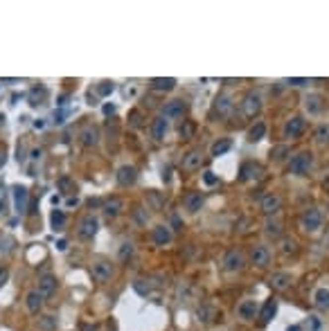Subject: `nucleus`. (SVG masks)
Instances as JSON below:
<instances>
[{"label":"nucleus","mask_w":329,"mask_h":331,"mask_svg":"<svg viewBox=\"0 0 329 331\" xmlns=\"http://www.w3.org/2000/svg\"><path fill=\"white\" fill-rule=\"evenodd\" d=\"M311 165H314V153H311V151H300V153H295V156L291 158L289 174L307 176V174H309V169H311Z\"/></svg>","instance_id":"1"},{"label":"nucleus","mask_w":329,"mask_h":331,"mask_svg":"<svg viewBox=\"0 0 329 331\" xmlns=\"http://www.w3.org/2000/svg\"><path fill=\"white\" fill-rule=\"evenodd\" d=\"M97 230H99L97 216L86 214V216H81V221H79V225H77V237L79 239H93L95 234H97Z\"/></svg>","instance_id":"2"},{"label":"nucleus","mask_w":329,"mask_h":331,"mask_svg":"<svg viewBox=\"0 0 329 331\" xmlns=\"http://www.w3.org/2000/svg\"><path fill=\"white\" fill-rule=\"evenodd\" d=\"M300 223H302V228L307 230V232H316V230L323 225V214H320L318 207H307L305 212H302V216H300Z\"/></svg>","instance_id":"3"},{"label":"nucleus","mask_w":329,"mask_h":331,"mask_svg":"<svg viewBox=\"0 0 329 331\" xmlns=\"http://www.w3.org/2000/svg\"><path fill=\"white\" fill-rule=\"evenodd\" d=\"M223 270L226 273H239L241 268H244V264H246V259H244V253L241 250H228L226 255H223Z\"/></svg>","instance_id":"4"},{"label":"nucleus","mask_w":329,"mask_h":331,"mask_svg":"<svg viewBox=\"0 0 329 331\" xmlns=\"http://www.w3.org/2000/svg\"><path fill=\"white\" fill-rule=\"evenodd\" d=\"M90 275H93L95 282L106 284L108 279L113 277V266H111V262L97 259V262H93V266H90Z\"/></svg>","instance_id":"5"},{"label":"nucleus","mask_w":329,"mask_h":331,"mask_svg":"<svg viewBox=\"0 0 329 331\" xmlns=\"http://www.w3.org/2000/svg\"><path fill=\"white\" fill-rule=\"evenodd\" d=\"M241 111H244L246 117H255L257 113L262 111V95L260 93H248L244 97V102H241Z\"/></svg>","instance_id":"6"},{"label":"nucleus","mask_w":329,"mask_h":331,"mask_svg":"<svg viewBox=\"0 0 329 331\" xmlns=\"http://www.w3.org/2000/svg\"><path fill=\"white\" fill-rule=\"evenodd\" d=\"M251 262L255 264V266H260V268L268 266V264H270V250H268V246H264V244L253 246V248H251Z\"/></svg>","instance_id":"7"},{"label":"nucleus","mask_w":329,"mask_h":331,"mask_svg":"<svg viewBox=\"0 0 329 331\" xmlns=\"http://www.w3.org/2000/svg\"><path fill=\"white\" fill-rule=\"evenodd\" d=\"M187 106L183 104V99H172V102L165 104V108H162V117L165 120H181L183 115H185Z\"/></svg>","instance_id":"8"},{"label":"nucleus","mask_w":329,"mask_h":331,"mask_svg":"<svg viewBox=\"0 0 329 331\" xmlns=\"http://www.w3.org/2000/svg\"><path fill=\"white\" fill-rule=\"evenodd\" d=\"M260 209L264 212L266 216L277 214V212L282 209V199L277 194H266L264 199H262V203H260Z\"/></svg>","instance_id":"9"},{"label":"nucleus","mask_w":329,"mask_h":331,"mask_svg":"<svg viewBox=\"0 0 329 331\" xmlns=\"http://www.w3.org/2000/svg\"><path fill=\"white\" fill-rule=\"evenodd\" d=\"M27 200H30V190L23 185L14 187V205L18 214H27Z\"/></svg>","instance_id":"10"},{"label":"nucleus","mask_w":329,"mask_h":331,"mask_svg":"<svg viewBox=\"0 0 329 331\" xmlns=\"http://www.w3.org/2000/svg\"><path fill=\"white\" fill-rule=\"evenodd\" d=\"M302 131H305V120L300 115H295V117H291L289 122L284 124V137H300L302 135Z\"/></svg>","instance_id":"11"},{"label":"nucleus","mask_w":329,"mask_h":331,"mask_svg":"<svg viewBox=\"0 0 329 331\" xmlns=\"http://www.w3.org/2000/svg\"><path fill=\"white\" fill-rule=\"evenodd\" d=\"M201 162H203V151L201 149H192V151H187L185 156H183V169L194 171L201 167Z\"/></svg>","instance_id":"12"},{"label":"nucleus","mask_w":329,"mask_h":331,"mask_svg":"<svg viewBox=\"0 0 329 331\" xmlns=\"http://www.w3.org/2000/svg\"><path fill=\"white\" fill-rule=\"evenodd\" d=\"M138 180V169L133 165H124V167H120V171H118V183L122 187H129V185H133Z\"/></svg>","instance_id":"13"},{"label":"nucleus","mask_w":329,"mask_h":331,"mask_svg":"<svg viewBox=\"0 0 329 331\" xmlns=\"http://www.w3.org/2000/svg\"><path fill=\"white\" fill-rule=\"evenodd\" d=\"M262 178V167L257 162H244L239 171V180H260Z\"/></svg>","instance_id":"14"},{"label":"nucleus","mask_w":329,"mask_h":331,"mask_svg":"<svg viewBox=\"0 0 329 331\" xmlns=\"http://www.w3.org/2000/svg\"><path fill=\"white\" fill-rule=\"evenodd\" d=\"M237 316L241 320H253L257 316V302L255 300H244V302L237 304Z\"/></svg>","instance_id":"15"},{"label":"nucleus","mask_w":329,"mask_h":331,"mask_svg":"<svg viewBox=\"0 0 329 331\" xmlns=\"http://www.w3.org/2000/svg\"><path fill=\"white\" fill-rule=\"evenodd\" d=\"M291 282H293L291 273H273L268 279L270 288H275V291H286V288L291 286Z\"/></svg>","instance_id":"16"},{"label":"nucleus","mask_w":329,"mask_h":331,"mask_svg":"<svg viewBox=\"0 0 329 331\" xmlns=\"http://www.w3.org/2000/svg\"><path fill=\"white\" fill-rule=\"evenodd\" d=\"M79 137H81V144H84V146H95L99 142L97 127H93V124H86V127L81 129V133H79Z\"/></svg>","instance_id":"17"},{"label":"nucleus","mask_w":329,"mask_h":331,"mask_svg":"<svg viewBox=\"0 0 329 331\" xmlns=\"http://www.w3.org/2000/svg\"><path fill=\"white\" fill-rule=\"evenodd\" d=\"M151 237H153V244L156 246H167L169 241H172V230H169L167 225H156Z\"/></svg>","instance_id":"18"},{"label":"nucleus","mask_w":329,"mask_h":331,"mask_svg":"<svg viewBox=\"0 0 329 331\" xmlns=\"http://www.w3.org/2000/svg\"><path fill=\"white\" fill-rule=\"evenodd\" d=\"M36 291H39L43 297L54 295V291H57V277H52V275H43V277L39 279V288H36Z\"/></svg>","instance_id":"19"},{"label":"nucleus","mask_w":329,"mask_h":331,"mask_svg":"<svg viewBox=\"0 0 329 331\" xmlns=\"http://www.w3.org/2000/svg\"><path fill=\"white\" fill-rule=\"evenodd\" d=\"M25 307H27L30 313H39L41 307H43V295L39 291H30L25 295Z\"/></svg>","instance_id":"20"},{"label":"nucleus","mask_w":329,"mask_h":331,"mask_svg":"<svg viewBox=\"0 0 329 331\" xmlns=\"http://www.w3.org/2000/svg\"><path fill=\"white\" fill-rule=\"evenodd\" d=\"M277 313V300H266V304L262 307V311H260V320H262V325H266V322H270L273 320V316Z\"/></svg>","instance_id":"21"},{"label":"nucleus","mask_w":329,"mask_h":331,"mask_svg":"<svg viewBox=\"0 0 329 331\" xmlns=\"http://www.w3.org/2000/svg\"><path fill=\"white\" fill-rule=\"evenodd\" d=\"M122 209H124V200L118 199V196H113V199H108L104 203V214L106 216H118Z\"/></svg>","instance_id":"22"},{"label":"nucleus","mask_w":329,"mask_h":331,"mask_svg":"<svg viewBox=\"0 0 329 331\" xmlns=\"http://www.w3.org/2000/svg\"><path fill=\"white\" fill-rule=\"evenodd\" d=\"M305 106H307V111H309L311 115H318V113L325 108V104H323V97L314 93V95H307V97H305Z\"/></svg>","instance_id":"23"},{"label":"nucleus","mask_w":329,"mask_h":331,"mask_svg":"<svg viewBox=\"0 0 329 331\" xmlns=\"http://www.w3.org/2000/svg\"><path fill=\"white\" fill-rule=\"evenodd\" d=\"M203 205V194L201 192H190V194L185 196V207L190 209V212H198Z\"/></svg>","instance_id":"24"},{"label":"nucleus","mask_w":329,"mask_h":331,"mask_svg":"<svg viewBox=\"0 0 329 331\" xmlns=\"http://www.w3.org/2000/svg\"><path fill=\"white\" fill-rule=\"evenodd\" d=\"M165 133H167V120L165 117H156L153 120V124H151V135L156 137V140H162L165 137Z\"/></svg>","instance_id":"25"},{"label":"nucleus","mask_w":329,"mask_h":331,"mask_svg":"<svg viewBox=\"0 0 329 331\" xmlns=\"http://www.w3.org/2000/svg\"><path fill=\"white\" fill-rule=\"evenodd\" d=\"M230 146H232V142L228 140V137H221V140H216L214 144H212L210 153H212L214 158H219V156H223L226 151H230Z\"/></svg>","instance_id":"26"},{"label":"nucleus","mask_w":329,"mask_h":331,"mask_svg":"<svg viewBox=\"0 0 329 331\" xmlns=\"http://www.w3.org/2000/svg\"><path fill=\"white\" fill-rule=\"evenodd\" d=\"M314 300H316V307H318L320 311H329V291L327 288H318Z\"/></svg>","instance_id":"27"},{"label":"nucleus","mask_w":329,"mask_h":331,"mask_svg":"<svg viewBox=\"0 0 329 331\" xmlns=\"http://www.w3.org/2000/svg\"><path fill=\"white\" fill-rule=\"evenodd\" d=\"M174 86H176V79H172V77L151 79V88H153V90H172Z\"/></svg>","instance_id":"28"},{"label":"nucleus","mask_w":329,"mask_h":331,"mask_svg":"<svg viewBox=\"0 0 329 331\" xmlns=\"http://www.w3.org/2000/svg\"><path fill=\"white\" fill-rule=\"evenodd\" d=\"M264 232L268 234V237L277 239L282 234V223L277 219H268V221H266V225H264Z\"/></svg>","instance_id":"29"},{"label":"nucleus","mask_w":329,"mask_h":331,"mask_svg":"<svg viewBox=\"0 0 329 331\" xmlns=\"http://www.w3.org/2000/svg\"><path fill=\"white\" fill-rule=\"evenodd\" d=\"M264 135H266V124L264 122H257L255 127L248 131V140H251V142H260Z\"/></svg>","instance_id":"30"},{"label":"nucleus","mask_w":329,"mask_h":331,"mask_svg":"<svg viewBox=\"0 0 329 331\" xmlns=\"http://www.w3.org/2000/svg\"><path fill=\"white\" fill-rule=\"evenodd\" d=\"M50 221H52V230L57 232V230H64L66 225V214L61 212V209H54L52 216H50Z\"/></svg>","instance_id":"31"},{"label":"nucleus","mask_w":329,"mask_h":331,"mask_svg":"<svg viewBox=\"0 0 329 331\" xmlns=\"http://www.w3.org/2000/svg\"><path fill=\"white\" fill-rule=\"evenodd\" d=\"M232 108V102L228 95H221V97H216V111H219V115H228Z\"/></svg>","instance_id":"32"},{"label":"nucleus","mask_w":329,"mask_h":331,"mask_svg":"<svg viewBox=\"0 0 329 331\" xmlns=\"http://www.w3.org/2000/svg\"><path fill=\"white\" fill-rule=\"evenodd\" d=\"M316 142L318 144H329V124H320L316 129Z\"/></svg>","instance_id":"33"},{"label":"nucleus","mask_w":329,"mask_h":331,"mask_svg":"<svg viewBox=\"0 0 329 331\" xmlns=\"http://www.w3.org/2000/svg\"><path fill=\"white\" fill-rule=\"evenodd\" d=\"M45 93H48V90H45L43 86H41V88H34V90L30 93V104H32V106H39V104H43Z\"/></svg>","instance_id":"34"},{"label":"nucleus","mask_w":329,"mask_h":331,"mask_svg":"<svg viewBox=\"0 0 329 331\" xmlns=\"http://www.w3.org/2000/svg\"><path fill=\"white\" fill-rule=\"evenodd\" d=\"M282 253L284 255H295L298 253V241L295 239H282Z\"/></svg>","instance_id":"35"},{"label":"nucleus","mask_w":329,"mask_h":331,"mask_svg":"<svg viewBox=\"0 0 329 331\" xmlns=\"http://www.w3.org/2000/svg\"><path fill=\"white\" fill-rule=\"evenodd\" d=\"M286 156H289V146H286V144H280V146H275V149L270 151V158L277 160V162H282Z\"/></svg>","instance_id":"36"},{"label":"nucleus","mask_w":329,"mask_h":331,"mask_svg":"<svg viewBox=\"0 0 329 331\" xmlns=\"http://www.w3.org/2000/svg\"><path fill=\"white\" fill-rule=\"evenodd\" d=\"M133 255V244L131 241H124L122 246H120V250H118V257H120V262H127L129 257Z\"/></svg>","instance_id":"37"},{"label":"nucleus","mask_w":329,"mask_h":331,"mask_svg":"<svg viewBox=\"0 0 329 331\" xmlns=\"http://www.w3.org/2000/svg\"><path fill=\"white\" fill-rule=\"evenodd\" d=\"M115 90V86H113V81H102L97 86V93L102 95V97H106V95H111Z\"/></svg>","instance_id":"38"},{"label":"nucleus","mask_w":329,"mask_h":331,"mask_svg":"<svg viewBox=\"0 0 329 331\" xmlns=\"http://www.w3.org/2000/svg\"><path fill=\"white\" fill-rule=\"evenodd\" d=\"M70 187H74V183L68 178V176H64V178H59V190L64 192V194H68V190Z\"/></svg>","instance_id":"39"},{"label":"nucleus","mask_w":329,"mask_h":331,"mask_svg":"<svg viewBox=\"0 0 329 331\" xmlns=\"http://www.w3.org/2000/svg\"><path fill=\"white\" fill-rule=\"evenodd\" d=\"M203 183H205V185H216V183H219V176H214V171H205V174H203Z\"/></svg>","instance_id":"40"},{"label":"nucleus","mask_w":329,"mask_h":331,"mask_svg":"<svg viewBox=\"0 0 329 331\" xmlns=\"http://www.w3.org/2000/svg\"><path fill=\"white\" fill-rule=\"evenodd\" d=\"M11 246H14V239H9V237L0 239V253H9Z\"/></svg>","instance_id":"41"},{"label":"nucleus","mask_w":329,"mask_h":331,"mask_svg":"<svg viewBox=\"0 0 329 331\" xmlns=\"http://www.w3.org/2000/svg\"><path fill=\"white\" fill-rule=\"evenodd\" d=\"M129 120H131L133 127H142V115H140V111H133L131 115H129Z\"/></svg>","instance_id":"42"},{"label":"nucleus","mask_w":329,"mask_h":331,"mask_svg":"<svg viewBox=\"0 0 329 331\" xmlns=\"http://www.w3.org/2000/svg\"><path fill=\"white\" fill-rule=\"evenodd\" d=\"M198 316L203 318V322H210V320H212V316H214V309L205 307V309H201V311H198Z\"/></svg>","instance_id":"43"},{"label":"nucleus","mask_w":329,"mask_h":331,"mask_svg":"<svg viewBox=\"0 0 329 331\" xmlns=\"http://www.w3.org/2000/svg\"><path fill=\"white\" fill-rule=\"evenodd\" d=\"M54 325H57V320H54V316H45L43 320H41V327H43V329H52Z\"/></svg>","instance_id":"44"},{"label":"nucleus","mask_w":329,"mask_h":331,"mask_svg":"<svg viewBox=\"0 0 329 331\" xmlns=\"http://www.w3.org/2000/svg\"><path fill=\"white\" fill-rule=\"evenodd\" d=\"M307 327H311L309 331H320V320H318V318H314V316H311L309 320H307Z\"/></svg>","instance_id":"45"},{"label":"nucleus","mask_w":329,"mask_h":331,"mask_svg":"<svg viewBox=\"0 0 329 331\" xmlns=\"http://www.w3.org/2000/svg\"><path fill=\"white\" fill-rule=\"evenodd\" d=\"M36 207H39V199H32L30 205H27V214L34 216V214H36Z\"/></svg>","instance_id":"46"},{"label":"nucleus","mask_w":329,"mask_h":331,"mask_svg":"<svg viewBox=\"0 0 329 331\" xmlns=\"http://www.w3.org/2000/svg\"><path fill=\"white\" fill-rule=\"evenodd\" d=\"M7 277H9V270H7L5 266H0V286L7 282Z\"/></svg>","instance_id":"47"},{"label":"nucleus","mask_w":329,"mask_h":331,"mask_svg":"<svg viewBox=\"0 0 329 331\" xmlns=\"http://www.w3.org/2000/svg\"><path fill=\"white\" fill-rule=\"evenodd\" d=\"M0 212H5V185L0 183Z\"/></svg>","instance_id":"48"},{"label":"nucleus","mask_w":329,"mask_h":331,"mask_svg":"<svg viewBox=\"0 0 329 331\" xmlns=\"http://www.w3.org/2000/svg\"><path fill=\"white\" fill-rule=\"evenodd\" d=\"M5 162H7V149L0 146V167H5Z\"/></svg>","instance_id":"49"},{"label":"nucleus","mask_w":329,"mask_h":331,"mask_svg":"<svg viewBox=\"0 0 329 331\" xmlns=\"http://www.w3.org/2000/svg\"><path fill=\"white\" fill-rule=\"evenodd\" d=\"M291 86H305V83H309V79H289Z\"/></svg>","instance_id":"50"},{"label":"nucleus","mask_w":329,"mask_h":331,"mask_svg":"<svg viewBox=\"0 0 329 331\" xmlns=\"http://www.w3.org/2000/svg\"><path fill=\"white\" fill-rule=\"evenodd\" d=\"M16 158H18V162H25V146L23 144H18V156Z\"/></svg>","instance_id":"51"},{"label":"nucleus","mask_w":329,"mask_h":331,"mask_svg":"<svg viewBox=\"0 0 329 331\" xmlns=\"http://www.w3.org/2000/svg\"><path fill=\"white\" fill-rule=\"evenodd\" d=\"M43 156V149H32V160H39Z\"/></svg>","instance_id":"52"},{"label":"nucleus","mask_w":329,"mask_h":331,"mask_svg":"<svg viewBox=\"0 0 329 331\" xmlns=\"http://www.w3.org/2000/svg\"><path fill=\"white\" fill-rule=\"evenodd\" d=\"M104 113H106V115H113L115 106H113V104H106V106H104Z\"/></svg>","instance_id":"53"},{"label":"nucleus","mask_w":329,"mask_h":331,"mask_svg":"<svg viewBox=\"0 0 329 331\" xmlns=\"http://www.w3.org/2000/svg\"><path fill=\"white\" fill-rule=\"evenodd\" d=\"M57 248H59V250H66V248H68V241H66V239H61L59 244H57Z\"/></svg>","instance_id":"54"},{"label":"nucleus","mask_w":329,"mask_h":331,"mask_svg":"<svg viewBox=\"0 0 329 331\" xmlns=\"http://www.w3.org/2000/svg\"><path fill=\"white\" fill-rule=\"evenodd\" d=\"M190 133H192V127H190V124H187L185 129H181V135H190Z\"/></svg>","instance_id":"55"},{"label":"nucleus","mask_w":329,"mask_h":331,"mask_svg":"<svg viewBox=\"0 0 329 331\" xmlns=\"http://www.w3.org/2000/svg\"><path fill=\"white\" fill-rule=\"evenodd\" d=\"M77 203H79V199H77V196H74V199H68V207H74Z\"/></svg>","instance_id":"56"},{"label":"nucleus","mask_w":329,"mask_h":331,"mask_svg":"<svg viewBox=\"0 0 329 331\" xmlns=\"http://www.w3.org/2000/svg\"><path fill=\"white\" fill-rule=\"evenodd\" d=\"M2 122H5V115H0V124H2Z\"/></svg>","instance_id":"57"},{"label":"nucleus","mask_w":329,"mask_h":331,"mask_svg":"<svg viewBox=\"0 0 329 331\" xmlns=\"http://www.w3.org/2000/svg\"><path fill=\"white\" fill-rule=\"evenodd\" d=\"M325 185H327V187H329V176H327V180H325Z\"/></svg>","instance_id":"58"}]
</instances>
